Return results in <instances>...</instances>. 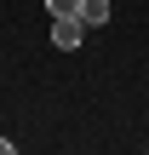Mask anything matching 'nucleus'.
Instances as JSON below:
<instances>
[{
    "instance_id": "1",
    "label": "nucleus",
    "mask_w": 149,
    "mask_h": 155,
    "mask_svg": "<svg viewBox=\"0 0 149 155\" xmlns=\"http://www.w3.org/2000/svg\"><path fill=\"white\" fill-rule=\"evenodd\" d=\"M80 40H86V23L80 17H52V46L57 52H75Z\"/></svg>"
},
{
    "instance_id": "2",
    "label": "nucleus",
    "mask_w": 149,
    "mask_h": 155,
    "mask_svg": "<svg viewBox=\"0 0 149 155\" xmlns=\"http://www.w3.org/2000/svg\"><path fill=\"white\" fill-rule=\"evenodd\" d=\"M80 23L86 29H103L109 23V0H80Z\"/></svg>"
},
{
    "instance_id": "3",
    "label": "nucleus",
    "mask_w": 149,
    "mask_h": 155,
    "mask_svg": "<svg viewBox=\"0 0 149 155\" xmlns=\"http://www.w3.org/2000/svg\"><path fill=\"white\" fill-rule=\"evenodd\" d=\"M52 17H80V0H46Z\"/></svg>"
},
{
    "instance_id": "4",
    "label": "nucleus",
    "mask_w": 149,
    "mask_h": 155,
    "mask_svg": "<svg viewBox=\"0 0 149 155\" xmlns=\"http://www.w3.org/2000/svg\"><path fill=\"white\" fill-rule=\"evenodd\" d=\"M0 155H11V138H0Z\"/></svg>"
}]
</instances>
